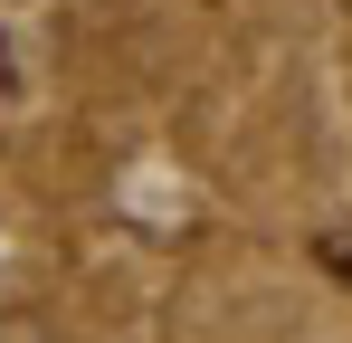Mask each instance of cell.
Listing matches in <instances>:
<instances>
[{"label":"cell","instance_id":"1","mask_svg":"<svg viewBox=\"0 0 352 343\" xmlns=\"http://www.w3.org/2000/svg\"><path fill=\"white\" fill-rule=\"evenodd\" d=\"M0 343H58V334H48L38 315H0Z\"/></svg>","mask_w":352,"mask_h":343}]
</instances>
